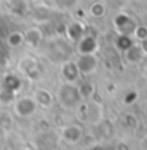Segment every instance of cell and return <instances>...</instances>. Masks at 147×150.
Here are the masks:
<instances>
[{"label": "cell", "instance_id": "9c48e42d", "mask_svg": "<svg viewBox=\"0 0 147 150\" xmlns=\"http://www.w3.org/2000/svg\"><path fill=\"white\" fill-rule=\"evenodd\" d=\"M35 103L38 104V106L41 108H49L52 106V101H54V96H52V93L46 90V88H38V90L35 92Z\"/></svg>", "mask_w": 147, "mask_h": 150}, {"label": "cell", "instance_id": "277c9868", "mask_svg": "<svg viewBox=\"0 0 147 150\" xmlns=\"http://www.w3.org/2000/svg\"><path fill=\"white\" fill-rule=\"evenodd\" d=\"M100 47V43L95 36L92 35H84L82 38L77 41V54H95Z\"/></svg>", "mask_w": 147, "mask_h": 150}, {"label": "cell", "instance_id": "30bf717a", "mask_svg": "<svg viewBox=\"0 0 147 150\" xmlns=\"http://www.w3.org/2000/svg\"><path fill=\"white\" fill-rule=\"evenodd\" d=\"M41 38H43V33L38 27H32V29H28L24 33V43L28 44V46H36L41 41Z\"/></svg>", "mask_w": 147, "mask_h": 150}, {"label": "cell", "instance_id": "7c38bea8", "mask_svg": "<svg viewBox=\"0 0 147 150\" xmlns=\"http://www.w3.org/2000/svg\"><path fill=\"white\" fill-rule=\"evenodd\" d=\"M8 44H10L11 47H18L24 44V33L21 32H14V33H11L8 36Z\"/></svg>", "mask_w": 147, "mask_h": 150}, {"label": "cell", "instance_id": "7a4b0ae2", "mask_svg": "<svg viewBox=\"0 0 147 150\" xmlns=\"http://www.w3.org/2000/svg\"><path fill=\"white\" fill-rule=\"evenodd\" d=\"M97 57L95 54H81L79 59L76 60V67L77 70H79L81 76H87V74H92L93 71L97 70Z\"/></svg>", "mask_w": 147, "mask_h": 150}, {"label": "cell", "instance_id": "9a60e30c", "mask_svg": "<svg viewBox=\"0 0 147 150\" xmlns=\"http://www.w3.org/2000/svg\"><path fill=\"white\" fill-rule=\"evenodd\" d=\"M138 44H139L141 51L144 52V55H147V38H144V40H141V41H138Z\"/></svg>", "mask_w": 147, "mask_h": 150}, {"label": "cell", "instance_id": "8992f818", "mask_svg": "<svg viewBox=\"0 0 147 150\" xmlns=\"http://www.w3.org/2000/svg\"><path fill=\"white\" fill-rule=\"evenodd\" d=\"M82 137V129L77 125H67L62 129V139L68 144H76Z\"/></svg>", "mask_w": 147, "mask_h": 150}, {"label": "cell", "instance_id": "8fae6325", "mask_svg": "<svg viewBox=\"0 0 147 150\" xmlns=\"http://www.w3.org/2000/svg\"><path fill=\"white\" fill-rule=\"evenodd\" d=\"M67 35L70 36L71 40H75V41H79V40L85 35V29H84L82 24H79V22H73V24H70V27H68Z\"/></svg>", "mask_w": 147, "mask_h": 150}, {"label": "cell", "instance_id": "2e32d148", "mask_svg": "<svg viewBox=\"0 0 147 150\" xmlns=\"http://www.w3.org/2000/svg\"><path fill=\"white\" fill-rule=\"evenodd\" d=\"M18 150H22V149H18Z\"/></svg>", "mask_w": 147, "mask_h": 150}, {"label": "cell", "instance_id": "4fadbf2b", "mask_svg": "<svg viewBox=\"0 0 147 150\" xmlns=\"http://www.w3.org/2000/svg\"><path fill=\"white\" fill-rule=\"evenodd\" d=\"M14 101V92L8 90V88L3 87L2 90H0V103L2 104H10Z\"/></svg>", "mask_w": 147, "mask_h": 150}, {"label": "cell", "instance_id": "6da1fadb", "mask_svg": "<svg viewBox=\"0 0 147 150\" xmlns=\"http://www.w3.org/2000/svg\"><path fill=\"white\" fill-rule=\"evenodd\" d=\"M57 100H59V103L67 109L76 108L77 104H79V101H82L76 84H68V82H65L63 86L59 88V92H57Z\"/></svg>", "mask_w": 147, "mask_h": 150}, {"label": "cell", "instance_id": "ba28073f", "mask_svg": "<svg viewBox=\"0 0 147 150\" xmlns=\"http://www.w3.org/2000/svg\"><path fill=\"white\" fill-rule=\"evenodd\" d=\"M124 55H125L126 62L131 63V65L139 63L141 60L144 59V52L141 51V47H139V44H138V43H133L130 47H126V49L124 51Z\"/></svg>", "mask_w": 147, "mask_h": 150}, {"label": "cell", "instance_id": "5bb4252c", "mask_svg": "<svg viewBox=\"0 0 147 150\" xmlns=\"http://www.w3.org/2000/svg\"><path fill=\"white\" fill-rule=\"evenodd\" d=\"M104 11H106V8H104L103 3H100V2L93 3V5L90 6V14L95 16V18H100V16H103Z\"/></svg>", "mask_w": 147, "mask_h": 150}, {"label": "cell", "instance_id": "52a82bcc", "mask_svg": "<svg viewBox=\"0 0 147 150\" xmlns=\"http://www.w3.org/2000/svg\"><path fill=\"white\" fill-rule=\"evenodd\" d=\"M79 76H81V73L76 67V62H65L62 65V78L65 79V82L76 84Z\"/></svg>", "mask_w": 147, "mask_h": 150}, {"label": "cell", "instance_id": "5b68a950", "mask_svg": "<svg viewBox=\"0 0 147 150\" xmlns=\"http://www.w3.org/2000/svg\"><path fill=\"white\" fill-rule=\"evenodd\" d=\"M116 25H117V30H119L120 35H125V36H133L134 30H136V24L131 21V18H128V16L122 14L117 18L116 21Z\"/></svg>", "mask_w": 147, "mask_h": 150}, {"label": "cell", "instance_id": "3957f363", "mask_svg": "<svg viewBox=\"0 0 147 150\" xmlns=\"http://www.w3.org/2000/svg\"><path fill=\"white\" fill-rule=\"evenodd\" d=\"M36 108H38V104H36L35 100L30 98V96L21 98V100H18V101L14 103V111H16V114L21 115V117L32 115V114L36 111Z\"/></svg>", "mask_w": 147, "mask_h": 150}]
</instances>
